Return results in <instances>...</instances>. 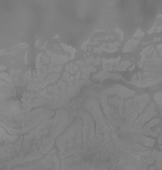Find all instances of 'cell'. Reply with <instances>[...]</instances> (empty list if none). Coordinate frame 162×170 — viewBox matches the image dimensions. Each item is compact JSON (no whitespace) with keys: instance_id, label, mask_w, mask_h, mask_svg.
Segmentation results:
<instances>
[{"instance_id":"cell-1","label":"cell","mask_w":162,"mask_h":170,"mask_svg":"<svg viewBox=\"0 0 162 170\" xmlns=\"http://www.w3.org/2000/svg\"><path fill=\"white\" fill-rule=\"evenodd\" d=\"M131 170H162V153L153 150L140 152Z\"/></svg>"},{"instance_id":"cell-2","label":"cell","mask_w":162,"mask_h":170,"mask_svg":"<svg viewBox=\"0 0 162 170\" xmlns=\"http://www.w3.org/2000/svg\"><path fill=\"white\" fill-rule=\"evenodd\" d=\"M104 79H124L121 75H117V73H110L108 71H102V72H98L93 76V80H104Z\"/></svg>"},{"instance_id":"cell-3","label":"cell","mask_w":162,"mask_h":170,"mask_svg":"<svg viewBox=\"0 0 162 170\" xmlns=\"http://www.w3.org/2000/svg\"><path fill=\"white\" fill-rule=\"evenodd\" d=\"M121 58H113V59H103V68L104 71H113V68L120 63Z\"/></svg>"},{"instance_id":"cell-4","label":"cell","mask_w":162,"mask_h":170,"mask_svg":"<svg viewBox=\"0 0 162 170\" xmlns=\"http://www.w3.org/2000/svg\"><path fill=\"white\" fill-rule=\"evenodd\" d=\"M154 102L160 106L161 119H162V91H158V93L154 94ZM158 143H162V122H161V134H160V137H158Z\"/></svg>"},{"instance_id":"cell-5","label":"cell","mask_w":162,"mask_h":170,"mask_svg":"<svg viewBox=\"0 0 162 170\" xmlns=\"http://www.w3.org/2000/svg\"><path fill=\"white\" fill-rule=\"evenodd\" d=\"M139 45V41L136 40V39H131L130 41H128L125 44V47L122 48V50H124V53H129V52H133L134 49H135L136 47Z\"/></svg>"},{"instance_id":"cell-6","label":"cell","mask_w":162,"mask_h":170,"mask_svg":"<svg viewBox=\"0 0 162 170\" xmlns=\"http://www.w3.org/2000/svg\"><path fill=\"white\" fill-rule=\"evenodd\" d=\"M129 66H130V62H129V61H125V62H122V63H120V65L116 66L115 68H113V71H124V70H128Z\"/></svg>"},{"instance_id":"cell-7","label":"cell","mask_w":162,"mask_h":170,"mask_svg":"<svg viewBox=\"0 0 162 170\" xmlns=\"http://www.w3.org/2000/svg\"><path fill=\"white\" fill-rule=\"evenodd\" d=\"M143 35H144V32H143V31H140V30H138V31H136V32H135V35H134V37H140V36H143Z\"/></svg>"}]
</instances>
